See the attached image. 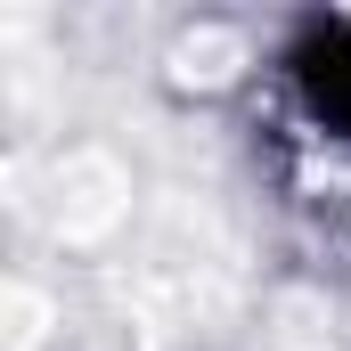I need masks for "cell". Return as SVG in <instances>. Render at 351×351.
I'll use <instances>...</instances> for the list:
<instances>
[{"label": "cell", "mask_w": 351, "mask_h": 351, "mask_svg": "<svg viewBox=\"0 0 351 351\" xmlns=\"http://www.w3.org/2000/svg\"><path fill=\"white\" fill-rule=\"evenodd\" d=\"M49 221L66 229V237H98V229H114L123 221V196H131V180L114 156H98V147H74L58 172H49Z\"/></svg>", "instance_id": "cell-1"}, {"label": "cell", "mask_w": 351, "mask_h": 351, "mask_svg": "<svg viewBox=\"0 0 351 351\" xmlns=\"http://www.w3.org/2000/svg\"><path fill=\"white\" fill-rule=\"evenodd\" d=\"M237 66H245V41H237L229 25H204V33H188V41L172 49V74H180V82H229Z\"/></svg>", "instance_id": "cell-2"}]
</instances>
